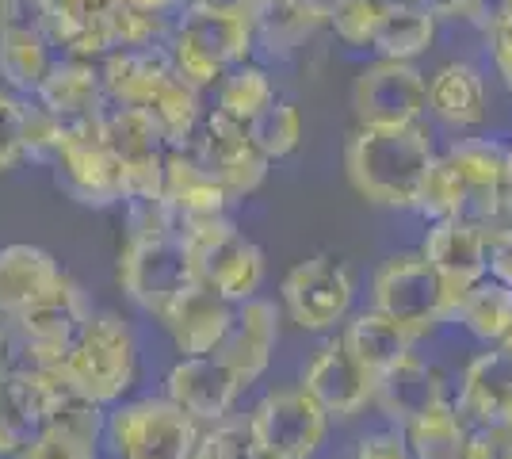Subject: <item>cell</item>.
<instances>
[{
	"mask_svg": "<svg viewBox=\"0 0 512 459\" xmlns=\"http://www.w3.org/2000/svg\"><path fill=\"white\" fill-rule=\"evenodd\" d=\"M23 364H27V356H23L20 333H16V326H12V318H8V314H0V383H4V379H12Z\"/></svg>",
	"mask_w": 512,
	"mask_h": 459,
	"instance_id": "c3c4849f",
	"label": "cell"
},
{
	"mask_svg": "<svg viewBox=\"0 0 512 459\" xmlns=\"http://www.w3.org/2000/svg\"><path fill=\"white\" fill-rule=\"evenodd\" d=\"M276 100H279V92H276L272 73L264 66H253V62L234 66L218 85H214V111L226 115V119H234V123H241V127H249L256 115L268 108V104H276Z\"/></svg>",
	"mask_w": 512,
	"mask_h": 459,
	"instance_id": "836d02e7",
	"label": "cell"
},
{
	"mask_svg": "<svg viewBox=\"0 0 512 459\" xmlns=\"http://www.w3.org/2000/svg\"><path fill=\"white\" fill-rule=\"evenodd\" d=\"M451 398L448 375L440 372L421 352H406L398 364H390L383 375H375V398L371 406L390 421V425H409L428 406Z\"/></svg>",
	"mask_w": 512,
	"mask_h": 459,
	"instance_id": "d6986e66",
	"label": "cell"
},
{
	"mask_svg": "<svg viewBox=\"0 0 512 459\" xmlns=\"http://www.w3.org/2000/svg\"><path fill=\"white\" fill-rule=\"evenodd\" d=\"M104 131L107 146L119 161V173H123V196H161L169 142H165V134L157 131V123L150 115L142 108H107Z\"/></svg>",
	"mask_w": 512,
	"mask_h": 459,
	"instance_id": "7c38bea8",
	"label": "cell"
},
{
	"mask_svg": "<svg viewBox=\"0 0 512 459\" xmlns=\"http://www.w3.org/2000/svg\"><path fill=\"white\" fill-rule=\"evenodd\" d=\"M436 27L440 20L428 4H390L386 0L371 50L379 58H394V62H417L436 43Z\"/></svg>",
	"mask_w": 512,
	"mask_h": 459,
	"instance_id": "4dcf8cb0",
	"label": "cell"
},
{
	"mask_svg": "<svg viewBox=\"0 0 512 459\" xmlns=\"http://www.w3.org/2000/svg\"><path fill=\"white\" fill-rule=\"evenodd\" d=\"M192 280V261L184 253L180 234L127 238L119 249V287L142 314H150L153 322Z\"/></svg>",
	"mask_w": 512,
	"mask_h": 459,
	"instance_id": "ba28073f",
	"label": "cell"
},
{
	"mask_svg": "<svg viewBox=\"0 0 512 459\" xmlns=\"http://www.w3.org/2000/svg\"><path fill=\"white\" fill-rule=\"evenodd\" d=\"M4 27H43L39 0H0V31Z\"/></svg>",
	"mask_w": 512,
	"mask_h": 459,
	"instance_id": "681fc988",
	"label": "cell"
},
{
	"mask_svg": "<svg viewBox=\"0 0 512 459\" xmlns=\"http://www.w3.org/2000/svg\"><path fill=\"white\" fill-rule=\"evenodd\" d=\"M253 456H256V440L249 433V425L234 421V417H222V421L199 429L188 459H253Z\"/></svg>",
	"mask_w": 512,
	"mask_h": 459,
	"instance_id": "60d3db41",
	"label": "cell"
},
{
	"mask_svg": "<svg viewBox=\"0 0 512 459\" xmlns=\"http://www.w3.org/2000/svg\"><path fill=\"white\" fill-rule=\"evenodd\" d=\"M386 0H329L325 4V23L344 46H367L375 39V27L383 20Z\"/></svg>",
	"mask_w": 512,
	"mask_h": 459,
	"instance_id": "f35d334b",
	"label": "cell"
},
{
	"mask_svg": "<svg viewBox=\"0 0 512 459\" xmlns=\"http://www.w3.org/2000/svg\"><path fill=\"white\" fill-rule=\"evenodd\" d=\"M123 4H134V8H146V12H161V16H180L188 0H123Z\"/></svg>",
	"mask_w": 512,
	"mask_h": 459,
	"instance_id": "816d5d0a",
	"label": "cell"
},
{
	"mask_svg": "<svg viewBox=\"0 0 512 459\" xmlns=\"http://www.w3.org/2000/svg\"><path fill=\"white\" fill-rule=\"evenodd\" d=\"M104 23L111 50H123V46H165L176 20L161 16V12H146V8L123 4V0H111Z\"/></svg>",
	"mask_w": 512,
	"mask_h": 459,
	"instance_id": "d590c367",
	"label": "cell"
},
{
	"mask_svg": "<svg viewBox=\"0 0 512 459\" xmlns=\"http://www.w3.org/2000/svg\"><path fill=\"white\" fill-rule=\"evenodd\" d=\"M486 43H490V58H493L497 77H501L512 92V12L497 16V20L486 27Z\"/></svg>",
	"mask_w": 512,
	"mask_h": 459,
	"instance_id": "7dc6e473",
	"label": "cell"
},
{
	"mask_svg": "<svg viewBox=\"0 0 512 459\" xmlns=\"http://www.w3.org/2000/svg\"><path fill=\"white\" fill-rule=\"evenodd\" d=\"M184 8H214V12H234V16H249L253 20L256 0H188Z\"/></svg>",
	"mask_w": 512,
	"mask_h": 459,
	"instance_id": "f907efd6",
	"label": "cell"
},
{
	"mask_svg": "<svg viewBox=\"0 0 512 459\" xmlns=\"http://www.w3.org/2000/svg\"><path fill=\"white\" fill-rule=\"evenodd\" d=\"M390 4H425V0H390Z\"/></svg>",
	"mask_w": 512,
	"mask_h": 459,
	"instance_id": "db71d44e",
	"label": "cell"
},
{
	"mask_svg": "<svg viewBox=\"0 0 512 459\" xmlns=\"http://www.w3.org/2000/svg\"><path fill=\"white\" fill-rule=\"evenodd\" d=\"M88 314H92V303H88L85 287L73 276H62L43 299L23 306L12 318V326L23 341V356L27 360H62L65 349L73 345V337L88 322Z\"/></svg>",
	"mask_w": 512,
	"mask_h": 459,
	"instance_id": "4fadbf2b",
	"label": "cell"
},
{
	"mask_svg": "<svg viewBox=\"0 0 512 459\" xmlns=\"http://www.w3.org/2000/svg\"><path fill=\"white\" fill-rule=\"evenodd\" d=\"M413 459H463L470 440V421L459 414L455 398H444L402 425Z\"/></svg>",
	"mask_w": 512,
	"mask_h": 459,
	"instance_id": "1f68e13d",
	"label": "cell"
},
{
	"mask_svg": "<svg viewBox=\"0 0 512 459\" xmlns=\"http://www.w3.org/2000/svg\"><path fill=\"white\" fill-rule=\"evenodd\" d=\"M486 230V261H490V276L512 287V219H493L482 226Z\"/></svg>",
	"mask_w": 512,
	"mask_h": 459,
	"instance_id": "f6af8a7d",
	"label": "cell"
},
{
	"mask_svg": "<svg viewBox=\"0 0 512 459\" xmlns=\"http://www.w3.org/2000/svg\"><path fill=\"white\" fill-rule=\"evenodd\" d=\"M276 345H279V310L276 303H268V299L256 295V299H245V303L234 306V322H230L222 345L214 352L249 387V383H256L260 375L272 368Z\"/></svg>",
	"mask_w": 512,
	"mask_h": 459,
	"instance_id": "603a6c76",
	"label": "cell"
},
{
	"mask_svg": "<svg viewBox=\"0 0 512 459\" xmlns=\"http://www.w3.org/2000/svg\"><path fill=\"white\" fill-rule=\"evenodd\" d=\"M54 62V43L43 27H4L0 31V88L35 96Z\"/></svg>",
	"mask_w": 512,
	"mask_h": 459,
	"instance_id": "f546056e",
	"label": "cell"
},
{
	"mask_svg": "<svg viewBox=\"0 0 512 459\" xmlns=\"http://www.w3.org/2000/svg\"><path fill=\"white\" fill-rule=\"evenodd\" d=\"M341 341L367 372L383 375L390 364H398L406 352L417 349L421 333L402 326V322H394V318H386L383 310L371 306V310H360V314H348V322L341 329Z\"/></svg>",
	"mask_w": 512,
	"mask_h": 459,
	"instance_id": "83f0119b",
	"label": "cell"
},
{
	"mask_svg": "<svg viewBox=\"0 0 512 459\" xmlns=\"http://www.w3.org/2000/svg\"><path fill=\"white\" fill-rule=\"evenodd\" d=\"M65 138V123L35 96H23V161H35L50 169L58 161Z\"/></svg>",
	"mask_w": 512,
	"mask_h": 459,
	"instance_id": "74e56055",
	"label": "cell"
},
{
	"mask_svg": "<svg viewBox=\"0 0 512 459\" xmlns=\"http://www.w3.org/2000/svg\"><path fill=\"white\" fill-rule=\"evenodd\" d=\"M161 196L169 199L176 219H203V215H230L234 199L222 188V180L199 161L192 146H169Z\"/></svg>",
	"mask_w": 512,
	"mask_h": 459,
	"instance_id": "d4e9b609",
	"label": "cell"
},
{
	"mask_svg": "<svg viewBox=\"0 0 512 459\" xmlns=\"http://www.w3.org/2000/svg\"><path fill=\"white\" fill-rule=\"evenodd\" d=\"M455 326H463L482 345H501L512 329V287L482 276L474 287L459 295L455 306Z\"/></svg>",
	"mask_w": 512,
	"mask_h": 459,
	"instance_id": "d6a6232c",
	"label": "cell"
},
{
	"mask_svg": "<svg viewBox=\"0 0 512 459\" xmlns=\"http://www.w3.org/2000/svg\"><path fill=\"white\" fill-rule=\"evenodd\" d=\"M329 421L333 417L325 414L302 387L268 391L245 417V425H249L256 444L276 452L279 459L318 456V448L329 437Z\"/></svg>",
	"mask_w": 512,
	"mask_h": 459,
	"instance_id": "8fae6325",
	"label": "cell"
},
{
	"mask_svg": "<svg viewBox=\"0 0 512 459\" xmlns=\"http://www.w3.org/2000/svg\"><path fill=\"white\" fill-rule=\"evenodd\" d=\"M428 115L455 134L478 131L490 119L486 73L467 58H451L436 73H428Z\"/></svg>",
	"mask_w": 512,
	"mask_h": 459,
	"instance_id": "ffe728a7",
	"label": "cell"
},
{
	"mask_svg": "<svg viewBox=\"0 0 512 459\" xmlns=\"http://www.w3.org/2000/svg\"><path fill=\"white\" fill-rule=\"evenodd\" d=\"M455 406L470 425H509L512 429V352L486 345L459 375Z\"/></svg>",
	"mask_w": 512,
	"mask_h": 459,
	"instance_id": "44dd1931",
	"label": "cell"
},
{
	"mask_svg": "<svg viewBox=\"0 0 512 459\" xmlns=\"http://www.w3.org/2000/svg\"><path fill=\"white\" fill-rule=\"evenodd\" d=\"M459 295L463 291H455L421 253L386 257L375 272V280H371V306L383 310L386 318L417 329L421 337L455 322Z\"/></svg>",
	"mask_w": 512,
	"mask_h": 459,
	"instance_id": "5b68a950",
	"label": "cell"
},
{
	"mask_svg": "<svg viewBox=\"0 0 512 459\" xmlns=\"http://www.w3.org/2000/svg\"><path fill=\"white\" fill-rule=\"evenodd\" d=\"M23 161V96L0 88V176Z\"/></svg>",
	"mask_w": 512,
	"mask_h": 459,
	"instance_id": "ee69618b",
	"label": "cell"
},
{
	"mask_svg": "<svg viewBox=\"0 0 512 459\" xmlns=\"http://www.w3.org/2000/svg\"><path fill=\"white\" fill-rule=\"evenodd\" d=\"M444 157L467 188V215L463 219L478 222V226L501 219L505 215V142L455 138Z\"/></svg>",
	"mask_w": 512,
	"mask_h": 459,
	"instance_id": "ac0fdd59",
	"label": "cell"
},
{
	"mask_svg": "<svg viewBox=\"0 0 512 459\" xmlns=\"http://www.w3.org/2000/svg\"><path fill=\"white\" fill-rule=\"evenodd\" d=\"M505 12H512V0H505Z\"/></svg>",
	"mask_w": 512,
	"mask_h": 459,
	"instance_id": "11a10c76",
	"label": "cell"
},
{
	"mask_svg": "<svg viewBox=\"0 0 512 459\" xmlns=\"http://www.w3.org/2000/svg\"><path fill=\"white\" fill-rule=\"evenodd\" d=\"M413 211L425 222L463 219V215H467V188H463V180L451 169V161L444 153H436L432 169L425 173V184H421V192H417Z\"/></svg>",
	"mask_w": 512,
	"mask_h": 459,
	"instance_id": "8d00e7d4",
	"label": "cell"
},
{
	"mask_svg": "<svg viewBox=\"0 0 512 459\" xmlns=\"http://www.w3.org/2000/svg\"><path fill=\"white\" fill-rule=\"evenodd\" d=\"M505 219H512V142L505 146Z\"/></svg>",
	"mask_w": 512,
	"mask_h": 459,
	"instance_id": "f5cc1de1",
	"label": "cell"
},
{
	"mask_svg": "<svg viewBox=\"0 0 512 459\" xmlns=\"http://www.w3.org/2000/svg\"><path fill=\"white\" fill-rule=\"evenodd\" d=\"M157 322L165 326L180 356H207L222 345L226 329L234 322V303H226L218 291L192 280L161 310Z\"/></svg>",
	"mask_w": 512,
	"mask_h": 459,
	"instance_id": "e0dca14e",
	"label": "cell"
},
{
	"mask_svg": "<svg viewBox=\"0 0 512 459\" xmlns=\"http://www.w3.org/2000/svg\"><path fill=\"white\" fill-rule=\"evenodd\" d=\"M279 299L287 318L302 333H329L348 322L356 303V280L337 257H310L299 261L279 284Z\"/></svg>",
	"mask_w": 512,
	"mask_h": 459,
	"instance_id": "9c48e42d",
	"label": "cell"
},
{
	"mask_svg": "<svg viewBox=\"0 0 512 459\" xmlns=\"http://www.w3.org/2000/svg\"><path fill=\"white\" fill-rule=\"evenodd\" d=\"M62 368L85 398L111 410L115 402L127 398L138 379L134 329L111 310H92L81 333L73 337V345L65 349Z\"/></svg>",
	"mask_w": 512,
	"mask_h": 459,
	"instance_id": "277c9868",
	"label": "cell"
},
{
	"mask_svg": "<svg viewBox=\"0 0 512 459\" xmlns=\"http://www.w3.org/2000/svg\"><path fill=\"white\" fill-rule=\"evenodd\" d=\"M253 46L256 31L249 16L214 12V8H184L172 23L165 50L172 58V69L192 88L207 92L234 66L249 62Z\"/></svg>",
	"mask_w": 512,
	"mask_h": 459,
	"instance_id": "3957f363",
	"label": "cell"
},
{
	"mask_svg": "<svg viewBox=\"0 0 512 459\" xmlns=\"http://www.w3.org/2000/svg\"><path fill=\"white\" fill-rule=\"evenodd\" d=\"M325 4L329 0H256V46H268L279 58L295 54L318 27H325Z\"/></svg>",
	"mask_w": 512,
	"mask_h": 459,
	"instance_id": "f1b7e54d",
	"label": "cell"
},
{
	"mask_svg": "<svg viewBox=\"0 0 512 459\" xmlns=\"http://www.w3.org/2000/svg\"><path fill=\"white\" fill-rule=\"evenodd\" d=\"M16 459H100V444L62 425H43Z\"/></svg>",
	"mask_w": 512,
	"mask_h": 459,
	"instance_id": "7bdbcfd3",
	"label": "cell"
},
{
	"mask_svg": "<svg viewBox=\"0 0 512 459\" xmlns=\"http://www.w3.org/2000/svg\"><path fill=\"white\" fill-rule=\"evenodd\" d=\"M352 459H413L409 452V440L402 433V425H390V429H375L356 444V456Z\"/></svg>",
	"mask_w": 512,
	"mask_h": 459,
	"instance_id": "bcb514c9",
	"label": "cell"
},
{
	"mask_svg": "<svg viewBox=\"0 0 512 459\" xmlns=\"http://www.w3.org/2000/svg\"><path fill=\"white\" fill-rule=\"evenodd\" d=\"M192 150L222 180V188L230 192L234 203L253 196L256 188L264 184V176H268V157L253 146L249 131L234 119L218 115V111L203 115V123H199V131L192 138Z\"/></svg>",
	"mask_w": 512,
	"mask_h": 459,
	"instance_id": "5bb4252c",
	"label": "cell"
},
{
	"mask_svg": "<svg viewBox=\"0 0 512 459\" xmlns=\"http://www.w3.org/2000/svg\"><path fill=\"white\" fill-rule=\"evenodd\" d=\"M43 425L39 417L31 414V406L23 402V394L16 391L12 379L0 383V456L4 459H16L35 440Z\"/></svg>",
	"mask_w": 512,
	"mask_h": 459,
	"instance_id": "ab89813d",
	"label": "cell"
},
{
	"mask_svg": "<svg viewBox=\"0 0 512 459\" xmlns=\"http://www.w3.org/2000/svg\"><path fill=\"white\" fill-rule=\"evenodd\" d=\"M299 387L329 417H344L348 421V417L363 414L371 406V398H375V375L367 372L360 360L348 352V345H344L341 337H333V341H325L306 360Z\"/></svg>",
	"mask_w": 512,
	"mask_h": 459,
	"instance_id": "2e32d148",
	"label": "cell"
},
{
	"mask_svg": "<svg viewBox=\"0 0 512 459\" xmlns=\"http://www.w3.org/2000/svg\"><path fill=\"white\" fill-rule=\"evenodd\" d=\"M199 421L169 398H134L107 410L104 437L119 459H188Z\"/></svg>",
	"mask_w": 512,
	"mask_h": 459,
	"instance_id": "52a82bcc",
	"label": "cell"
},
{
	"mask_svg": "<svg viewBox=\"0 0 512 459\" xmlns=\"http://www.w3.org/2000/svg\"><path fill=\"white\" fill-rule=\"evenodd\" d=\"M107 115V111H104ZM104 115H88V119H69L58 161L50 165L54 184L65 196L92 211H107L123 203V173L119 161L107 146Z\"/></svg>",
	"mask_w": 512,
	"mask_h": 459,
	"instance_id": "8992f818",
	"label": "cell"
},
{
	"mask_svg": "<svg viewBox=\"0 0 512 459\" xmlns=\"http://www.w3.org/2000/svg\"><path fill=\"white\" fill-rule=\"evenodd\" d=\"M436 161V138L425 119L406 127H356L344 142V176L375 207L413 211L425 173Z\"/></svg>",
	"mask_w": 512,
	"mask_h": 459,
	"instance_id": "6da1fadb",
	"label": "cell"
},
{
	"mask_svg": "<svg viewBox=\"0 0 512 459\" xmlns=\"http://www.w3.org/2000/svg\"><path fill=\"white\" fill-rule=\"evenodd\" d=\"M352 115L360 127H406L428 115V77L417 62L375 58L352 81Z\"/></svg>",
	"mask_w": 512,
	"mask_h": 459,
	"instance_id": "30bf717a",
	"label": "cell"
},
{
	"mask_svg": "<svg viewBox=\"0 0 512 459\" xmlns=\"http://www.w3.org/2000/svg\"><path fill=\"white\" fill-rule=\"evenodd\" d=\"M455 291H467L482 276H490L486 261V230L470 219H436L428 222L425 241L417 249Z\"/></svg>",
	"mask_w": 512,
	"mask_h": 459,
	"instance_id": "7402d4cb",
	"label": "cell"
},
{
	"mask_svg": "<svg viewBox=\"0 0 512 459\" xmlns=\"http://www.w3.org/2000/svg\"><path fill=\"white\" fill-rule=\"evenodd\" d=\"M35 100L46 104L62 123H69V119H88V115H104L111 108L104 92V77H100V62L73 58V54H62V58L50 62L43 85L35 92Z\"/></svg>",
	"mask_w": 512,
	"mask_h": 459,
	"instance_id": "484cf974",
	"label": "cell"
},
{
	"mask_svg": "<svg viewBox=\"0 0 512 459\" xmlns=\"http://www.w3.org/2000/svg\"><path fill=\"white\" fill-rule=\"evenodd\" d=\"M123 230L127 238H169L180 230V219L165 196H138L123 203Z\"/></svg>",
	"mask_w": 512,
	"mask_h": 459,
	"instance_id": "b9f144b4",
	"label": "cell"
},
{
	"mask_svg": "<svg viewBox=\"0 0 512 459\" xmlns=\"http://www.w3.org/2000/svg\"><path fill=\"white\" fill-rule=\"evenodd\" d=\"M180 241L192 261V276L199 284L218 291L226 303L256 299L264 287V253L253 238L237 230L230 215H203V219H180Z\"/></svg>",
	"mask_w": 512,
	"mask_h": 459,
	"instance_id": "7a4b0ae2",
	"label": "cell"
},
{
	"mask_svg": "<svg viewBox=\"0 0 512 459\" xmlns=\"http://www.w3.org/2000/svg\"><path fill=\"white\" fill-rule=\"evenodd\" d=\"M172 73L176 69L165 46H123L100 58V77L111 108H146Z\"/></svg>",
	"mask_w": 512,
	"mask_h": 459,
	"instance_id": "cb8c5ba5",
	"label": "cell"
},
{
	"mask_svg": "<svg viewBox=\"0 0 512 459\" xmlns=\"http://www.w3.org/2000/svg\"><path fill=\"white\" fill-rule=\"evenodd\" d=\"M245 391V379L218 356H180L165 375V398L176 402L199 425H214L234 414L237 398Z\"/></svg>",
	"mask_w": 512,
	"mask_h": 459,
	"instance_id": "9a60e30c",
	"label": "cell"
},
{
	"mask_svg": "<svg viewBox=\"0 0 512 459\" xmlns=\"http://www.w3.org/2000/svg\"><path fill=\"white\" fill-rule=\"evenodd\" d=\"M62 264L43 245L12 241L0 249V314L16 318L23 306L43 299L50 287L62 280Z\"/></svg>",
	"mask_w": 512,
	"mask_h": 459,
	"instance_id": "4316f807",
	"label": "cell"
},
{
	"mask_svg": "<svg viewBox=\"0 0 512 459\" xmlns=\"http://www.w3.org/2000/svg\"><path fill=\"white\" fill-rule=\"evenodd\" d=\"M245 131H249L256 150L264 153L268 165H272V161H283V157H291V153L299 150L302 111L295 108L291 100H276V104H268V108L260 111Z\"/></svg>",
	"mask_w": 512,
	"mask_h": 459,
	"instance_id": "e575fe53",
	"label": "cell"
}]
</instances>
